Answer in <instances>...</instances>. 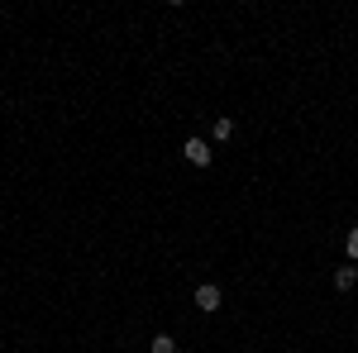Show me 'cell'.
Listing matches in <instances>:
<instances>
[{"instance_id":"cell-1","label":"cell","mask_w":358,"mask_h":353,"mask_svg":"<svg viewBox=\"0 0 358 353\" xmlns=\"http://www.w3.org/2000/svg\"><path fill=\"white\" fill-rule=\"evenodd\" d=\"M196 305H201L206 315H215V310H220V287H215V282H201V287H196Z\"/></svg>"},{"instance_id":"cell-2","label":"cell","mask_w":358,"mask_h":353,"mask_svg":"<svg viewBox=\"0 0 358 353\" xmlns=\"http://www.w3.org/2000/svg\"><path fill=\"white\" fill-rule=\"evenodd\" d=\"M182 153H187V163H192V167H210V148H206V138H187Z\"/></svg>"},{"instance_id":"cell-3","label":"cell","mask_w":358,"mask_h":353,"mask_svg":"<svg viewBox=\"0 0 358 353\" xmlns=\"http://www.w3.org/2000/svg\"><path fill=\"white\" fill-rule=\"evenodd\" d=\"M354 282H358V268H339L334 272V287H339V291H349Z\"/></svg>"},{"instance_id":"cell-4","label":"cell","mask_w":358,"mask_h":353,"mask_svg":"<svg viewBox=\"0 0 358 353\" xmlns=\"http://www.w3.org/2000/svg\"><path fill=\"white\" fill-rule=\"evenodd\" d=\"M148 353H177V344H172L167 334H153V344H148Z\"/></svg>"},{"instance_id":"cell-5","label":"cell","mask_w":358,"mask_h":353,"mask_svg":"<svg viewBox=\"0 0 358 353\" xmlns=\"http://www.w3.org/2000/svg\"><path fill=\"white\" fill-rule=\"evenodd\" d=\"M234 134V120H215V138H229Z\"/></svg>"},{"instance_id":"cell-6","label":"cell","mask_w":358,"mask_h":353,"mask_svg":"<svg viewBox=\"0 0 358 353\" xmlns=\"http://www.w3.org/2000/svg\"><path fill=\"white\" fill-rule=\"evenodd\" d=\"M344 248H349V258L358 263V229H349V239H344Z\"/></svg>"}]
</instances>
